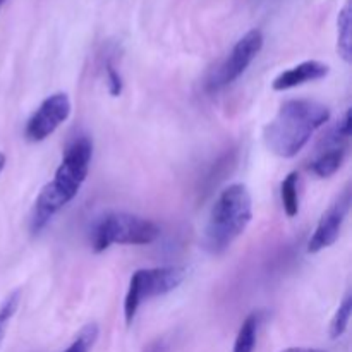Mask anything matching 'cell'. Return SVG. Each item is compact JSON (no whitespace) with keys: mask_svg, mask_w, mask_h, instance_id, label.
Segmentation results:
<instances>
[{"mask_svg":"<svg viewBox=\"0 0 352 352\" xmlns=\"http://www.w3.org/2000/svg\"><path fill=\"white\" fill-rule=\"evenodd\" d=\"M93 157V143L88 136H79L65 150L54 179L45 186L34 201L30 229L33 234L41 232L52 219L78 196L85 184Z\"/></svg>","mask_w":352,"mask_h":352,"instance_id":"cell-1","label":"cell"},{"mask_svg":"<svg viewBox=\"0 0 352 352\" xmlns=\"http://www.w3.org/2000/svg\"><path fill=\"white\" fill-rule=\"evenodd\" d=\"M329 119L330 110L315 100H289L267 124L263 141L277 157L292 158L308 144L316 129L329 122Z\"/></svg>","mask_w":352,"mask_h":352,"instance_id":"cell-2","label":"cell"},{"mask_svg":"<svg viewBox=\"0 0 352 352\" xmlns=\"http://www.w3.org/2000/svg\"><path fill=\"white\" fill-rule=\"evenodd\" d=\"M253 219V198L248 186L236 182L223 189L210 210L203 246L210 254H222L244 234Z\"/></svg>","mask_w":352,"mask_h":352,"instance_id":"cell-3","label":"cell"},{"mask_svg":"<svg viewBox=\"0 0 352 352\" xmlns=\"http://www.w3.org/2000/svg\"><path fill=\"white\" fill-rule=\"evenodd\" d=\"M160 237V227L150 219L126 212H110L95 220L89 243L95 253H103L113 244L146 246Z\"/></svg>","mask_w":352,"mask_h":352,"instance_id":"cell-4","label":"cell"},{"mask_svg":"<svg viewBox=\"0 0 352 352\" xmlns=\"http://www.w3.org/2000/svg\"><path fill=\"white\" fill-rule=\"evenodd\" d=\"M186 268L170 267L140 268L133 274L124 299V320L129 327L136 318V313L144 301L174 292L186 280Z\"/></svg>","mask_w":352,"mask_h":352,"instance_id":"cell-5","label":"cell"},{"mask_svg":"<svg viewBox=\"0 0 352 352\" xmlns=\"http://www.w3.org/2000/svg\"><path fill=\"white\" fill-rule=\"evenodd\" d=\"M261 48H263V33L260 30L248 31L234 45L226 60L219 65V69L208 79V88L212 91H217V89H222L237 81L246 72V69L253 64Z\"/></svg>","mask_w":352,"mask_h":352,"instance_id":"cell-6","label":"cell"},{"mask_svg":"<svg viewBox=\"0 0 352 352\" xmlns=\"http://www.w3.org/2000/svg\"><path fill=\"white\" fill-rule=\"evenodd\" d=\"M71 100L65 93L58 91L47 96L40 103L24 127V138L31 143H40L55 133L71 116Z\"/></svg>","mask_w":352,"mask_h":352,"instance_id":"cell-7","label":"cell"},{"mask_svg":"<svg viewBox=\"0 0 352 352\" xmlns=\"http://www.w3.org/2000/svg\"><path fill=\"white\" fill-rule=\"evenodd\" d=\"M351 208V189H344L342 195L336 199V201L330 205V208L320 219L318 226H316L315 232L309 237L308 241V253L316 254L320 251L327 250V248L332 246L340 236V230H342L344 222H346V217L349 213Z\"/></svg>","mask_w":352,"mask_h":352,"instance_id":"cell-8","label":"cell"},{"mask_svg":"<svg viewBox=\"0 0 352 352\" xmlns=\"http://www.w3.org/2000/svg\"><path fill=\"white\" fill-rule=\"evenodd\" d=\"M330 67L329 64L320 60H305L287 71L280 72L272 82V88L275 91H287V89L298 88V86L306 85V82L318 81L329 76Z\"/></svg>","mask_w":352,"mask_h":352,"instance_id":"cell-9","label":"cell"},{"mask_svg":"<svg viewBox=\"0 0 352 352\" xmlns=\"http://www.w3.org/2000/svg\"><path fill=\"white\" fill-rule=\"evenodd\" d=\"M347 157V146H329L320 153L315 160L311 162L313 174L318 177H332L340 167H342L344 160Z\"/></svg>","mask_w":352,"mask_h":352,"instance_id":"cell-10","label":"cell"},{"mask_svg":"<svg viewBox=\"0 0 352 352\" xmlns=\"http://www.w3.org/2000/svg\"><path fill=\"white\" fill-rule=\"evenodd\" d=\"M261 320H263V313L261 311H253L246 316L239 332H237L232 352H254Z\"/></svg>","mask_w":352,"mask_h":352,"instance_id":"cell-11","label":"cell"},{"mask_svg":"<svg viewBox=\"0 0 352 352\" xmlns=\"http://www.w3.org/2000/svg\"><path fill=\"white\" fill-rule=\"evenodd\" d=\"M351 21V3L347 2L339 12V19H337V50H339V55L347 64H351L352 60Z\"/></svg>","mask_w":352,"mask_h":352,"instance_id":"cell-12","label":"cell"},{"mask_svg":"<svg viewBox=\"0 0 352 352\" xmlns=\"http://www.w3.org/2000/svg\"><path fill=\"white\" fill-rule=\"evenodd\" d=\"M280 198L284 212L289 219H294L299 213V174L291 172L280 184Z\"/></svg>","mask_w":352,"mask_h":352,"instance_id":"cell-13","label":"cell"},{"mask_svg":"<svg viewBox=\"0 0 352 352\" xmlns=\"http://www.w3.org/2000/svg\"><path fill=\"white\" fill-rule=\"evenodd\" d=\"M351 315H352V296L347 294L346 298H344V301L340 302L336 315H333L332 322H330L329 332L332 339H339V337H342L344 333H346L347 327H349V322H351Z\"/></svg>","mask_w":352,"mask_h":352,"instance_id":"cell-14","label":"cell"},{"mask_svg":"<svg viewBox=\"0 0 352 352\" xmlns=\"http://www.w3.org/2000/svg\"><path fill=\"white\" fill-rule=\"evenodd\" d=\"M98 325L96 323H88L86 327H82L81 332L76 336V339L72 340L71 346L62 352H89L95 346V342L98 340Z\"/></svg>","mask_w":352,"mask_h":352,"instance_id":"cell-15","label":"cell"},{"mask_svg":"<svg viewBox=\"0 0 352 352\" xmlns=\"http://www.w3.org/2000/svg\"><path fill=\"white\" fill-rule=\"evenodd\" d=\"M21 302V291L10 292L6 298V301L0 305V346H2L3 339H6L7 327H9L10 320L16 315L17 308H19Z\"/></svg>","mask_w":352,"mask_h":352,"instance_id":"cell-16","label":"cell"},{"mask_svg":"<svg viewBox=\"0 0 352 352\" xmlns=\"http://www.w3.org/2000/svg\"><path fill=\"white\" fill-rule=\"evenodd\" d=\"M107 86H109V93L112 96H120L122 95V89H124V81H122V76L119 74L116 67L112 65V62L107 64Z\"/></svg>","mask_w":352,"mask_h":352,"instance_id":"cell-17","label":"cell"},{"mask_svg":"<svg viewBox=\"0 0 352 352\" xmlns=\"http://www.w3.org/2000/svg\"><path fill=\"white\" fill-rule=\"evenodd\" d=\"M143 352H167V344H165L164 339H157L148 344Z\"/></svg>","mask_w":352,"mask_h":352,"instance_id":"cell-18","label":"cell"},{"mask_svg":"<svg viewBox=\"0 0 352 352\" xmlns=\"http://www.w3.org/2000/svg\"><path fill=\"white\" fill-rule=\"evenodd\" d=\"M282 352H325L322 349H309V347H289V349Z\"/></svg>","mask_w":352,"mask_h":352,"instance_id":"cell-19","label":"cell"},{"mask_svg":"<svg viewBox=\"0 0 352 352\" xmlns=\"http://www.w3.org/2000/svg\"><path fill=\"white\" fill-rule=\"evenodd\" d=\"M3 167H6V155L0 153V172L3 170Z\"/></svg>","mask_w":352,"mask_h":352,"instance_id":"cell-20","label":"cell"},{"mask_svg":"<svg viewBox=\"0 0 352 352\" xmlns=\"http://www.w3.org/2000/svg\"><path fill=\"white\" fill-rule=\"evenodd\" d=\"M6 3V0H0V9H2V6Z\"/></svg>","mask_w":352,"mask_h":352,"instance_id":"cell-21","label":"cell"}]
</instances>
